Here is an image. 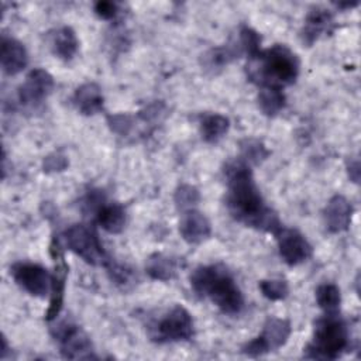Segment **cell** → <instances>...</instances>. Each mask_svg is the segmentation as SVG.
Returning <instances> with one entry per match:
<instances>
[{
  "label": "cell",
  "instance_id": "cell-31",
  "mask_svg": "<svg viewBox=\"0 0 361 361\" xmlns=\"http://www.w3.org/2000/svg\"><path fill=\"white\" fill-rule=\"evenodd\" d=\"M94 13L103 20H113L118 13V6L113 1H96L93 6Z\"/></svg>",
  "mask_w": 361,
  "mask_h": 361
},
{
  "label": "cell",
  "instance_id": "cell-30",
  "mask_svg": "<svg viewBox=\"0 0 361 361\" xmlns=\"http://www.w3.org/2000/svg\"><path fill=\"white\" fill-rule=\"evenodd\" d=\"M107 123L111 128L118 135H128L130 131L133 130L134 120L130 114L126 113H118V114H111L107 117Z\"/></svg>",
  "mask_w": 361,
  "mask_h": 361
},
{
  "label": "cell",
  "instance_id": "cell-8",
  "mask_svg": "<svg viewBox=\"0 0 361 361\" xmlns=\"http://www.w3.org/2000/svg\"><path fill=\"white\" fill-rule=\"evenodd\" d=\"M292 327L288 319L268 317L264 323L262 331L248 343H245L241 351L250 357H259L275 351L285 345L290 336Z\"/></svg>",
  "mask_w": 361,
  "mask_h": 361
},
{
  "label": "cell",
  "instance_id": "cell-34",
  "mask_svg": "<svg viewBox=\"0 0 361 361\" xmlns=\"http://www.w3.org/2000/svg\"><path fill=\"white\" fill-rule=\"evenodd\" d=\"M358 3L357 1H354V3H336V6L338 7V8H343V7H345V8H351V7H355Z\"/></svg>",
  "mask_w": 361,
  "mask_h": 361
},
{
  "label": "cell",
  "instance_id": "cell-24",
  "mask_svg": "<svg viewBox=\"0 0 361 361\" xmlns=\"http://www.w3.org/2000/svg\"><path fill=\"white\" fill-rule=\"evenodd\" d=\"M316 303L324 313H338L341 293L337 285L326 282L316 289Z\"/></svg>",
  "mask_w": 361,
  "mask_h": 361
},
{
  "label": "cell",
  "instance_id": "cell-4",
  "mask_svg": "<svg viewBox=\"0 0 361 361\" xmlns=\"http://www.w3.org/2000/svg\"><path fill=\"white\" fill-rule=\"evenodd\" d=\"M350 333L338 313H324L314 322L312 341L303 355L313 360H336L347 351Z\"/></svg>",
  "mask_w": 361,
  "mask_h": 361
},
{
  "label": "cell",
  "instance_id": "cell-23",
  "mask_svg": "<svg viewBox=\"0 0 361 361\" xmlns=\"http://www.w3.org/2000/svg\"><path fill=\"white\" fill-rule=\"evenodd\" d=\"M286 104V97L282 89L261 87L258 93V107L265 116H276Z\"/></svg>",
  "mask_w": 361,
  "mask_h": 361
},
{
  "label": "cell",
  "instance_id": "cell-18",
  "mask_svg": "<svg viewBox=\"0 0 361 361\" xmlns=\"http://www.w3.org/2000/svg\"><path fill=\"white\" fill-rule=\"evenodd\" d=\"M48 42L52 54L62 61H71L79 48L78 37L75 31L68 25L54 30L52 34H49Z\"/></svg>",
  "mask_w": 361,
  "mask_h": 361
},
{
  "label": "cell",
  "instance_id": "cell-7",
  "mask_svg": "<svg viewBox=\"0 0 361 361\" xmlns=\"http://www.w3.org/2000/svg\"><path fill=\"white\" fill-rule=\"evenodd\" d=\"M51 334L61 345V353L71 360L96 358L89 336L73 322L63 319L51 327Z\"/></svg>",
  "mask_w": 361,
  "mask_h": 361
},
{
  "label": "cell",
  "instance_id": "cell-21",
  "mask_svg": "<svg viewBox=\"0 0 361 361\" xmlns=\"http://www.w3.org/2000/svg\"><path fill=\"white\" fill-rule=\"evenodd\" d=\"M199 128L202 138L206 142L213 144L227 134L230 128V120L220 113H204L200 116Z\"/></svg>",
  "mask_w": 361,
  "mask_h": 361
},
{
  "label": "cell",
  "instance_id": "cell-3",
  "mask_svg": "<svg viewBox=\"0 0 361 361\" xmlns=\"http://www.w3.org/2000/svg\"><path fill=\"white\" fill-rule=\"evenodd\" d=\"M299 68L298 55L286 45L275 44L248 58L245 71L248 79L259 87L282 89L296 82Z\"/></svg>",
  "mask_w": 361,
  "mask_h": 361
},
{
  "label": "cell",
  "instance_id": "cell-11",
  "mask_svg": "<svg viewBox=\"0 0 361 361\" xmlns=\"http://www.w3.org/2000/svg\"><path fill=\"white\" fill-rule=\"evenodd\" d=\"M55 82L49 72L42 68L31 69L17 90L18 102L25 107L41 104L54 90Z\"/></svg>",
  "mask_w": 361,
  "mask_h": 361
},
{
  "label": "cell",
  "instance_id": "cell-14",
  "mask_svg": "<svg viewBox=\"0 0 361 361\" xmlns=\"http://www.w3.org/2000/svg\"><path fill=\"white\" fill-rule=\"evenodd\" d=\"M179 233L186 243L199 244L209 238L212 226L209 219L202 212L196 209H188L180 216Z\"/></svg>",
  "mask_w": 361,
  "mask_h": 361
},
{
  "label": "cell",
  "instance_id": "cell-27",
  "mask_svg": "<svg viewBox=\"0 0 361 361\" xmlns=\"http://www.w3.org/2000/svg\"><path fill=\"white\" fill-rule=\"evenodd\" d=\"M106 269H107V272H109L110 279H111L116 285H118L120 288H123V289L131 286V285L135 282V279H137L135 275H134V272H133V269H130L128 267H126V265H123V264H118V262H116V261H113V259L107 264Z\"/></svg>",
  "mask_w": 361,
  "mask_h": 361
},
{
  "label": "cell",
  "instance_id": "cell-16",
  "mask_svg": "<svg viewBox=\"0 0 361 361\" xmlns=\"http://www.w3.org/2000/svg\"><path fill=\"white\" fill-rule=\"evenodd\" d=\"M333 25V14L320 6L312 7L305 18V24L300 32L302 41L306 45H312L323 32H329Z\"/></svg>",
  "mask_w": 361,
  "mask_h": 361
},
{
  "label": "cell",
  "instance_id": "cell-1",
  "mask_svg": "<svg viewBox=\"0 0 361 361\" xmlns=\"http://www.w3.org/2000/svg\"><path fill=\"white\" fill-rule=\"evenodd\" d=\"M226 206L228 213L247 227L275 233L282 224L259 193L250 164L243 158L230 159L224 166Z\"/></svg>",
  "mask_w": 361,
  "mask_h": 361
},
{
  "label": "cell",
  "instance_id": "cell-29",
  "mask_svg": "<svg viewBox=\"0 0 361 361\" xmlns=\"http://www.w3.org/2000/svg\"><path fill=\"white\" fill-rule=\"evenodd\" d=\"M173 200L175 204L185 212L188 209H193V206L200 200V193L195 186L183 183L175 190Z\"/></svg>",
  "mask_w": 361,
  "mask_h": 361
},
{
  "label": "cell",
  "instance_id": "cell-28",
  "mask_svg": "<svg viewBox=\"0 0 361 361\" xmlns=\"http://www.w3.org/2000/svg\"><path fill=\"white\" fill-rule=\"evenodd\" d=\"M258 286L262 295L269 300H282L289 293L288 282L283 279H262Z\"/></svg>",
  "mask_w": 361,
  "mask_h": 361
},
{
  "label": "cell",
  "instance_id": "cell-6",
  "mask_svg": "<svg viewBox=\"0 0 361 361\" xmlns=\"http://www.w3.org/2000/svg\"><path fill=\"white\" fill-rule=\"evenodd\" d=\"M62 237L66 247L90 265L106 268L111 261L102 243L99 241L96 231L86 224L78 223L68 227Z\"/></svg>",
  "mask_w": 361,
  "mask_h": 361
},
{
  "label": "cell",
  "instance_id": "cell-22",
  "mask_svg": "<svg viewBox=\"0 0 361 361\" xmlns=\"http://www.w3.org/2000/svg\"><path fill=\"white\" fill-rule=\"evenodd\" d=\"M145 272L155 281H169L176 274V262L168 255L152 254L145 262Z\"/></svg>",
  "mask_w": 361,
  "mask_h": 361
},
{
  "label": "cell",
  "instance_id": "cell-15",
  "mask_svg": "<svg viewBox=\"0 0 361 361\" xmlns=\"http://www.w3.org/2000/svg\"><path fill=\"white\" fill-rule=\"evenodd\" d=\"M0 63L6 75L20 73L28 63V54L25 47L16 38L1 37V51H0Z\"/></svg>",
  "mask_w": 361,
  "mask_h": 361
},
{
  "label": "cell",
  "instance_id": "cell-2",
  "mask_svg": "<svg viewBox=\"0 0 361 361\" xmlns=\"http://www.w3.org/2000/svg\"><path fill=\"white\" fill-rule=\"evenodd\" d=\"M190 286L200 298H207L224 314L235 316L244 309V296L234 276L223 264L200 265L190 274Z\"/></svg>",
  "mask_w": 361,
  "mask_h": 361
},
{
  "label": "cell",
  "instance_id": "cell-32",
  "mask_svg": "<svg viewBox=\"0 0 361 361\" xmlns=\"http://www.w3.org/2000/svg\"><path fill=\"white\" fill-rule=\"evenodd\" d=\"M66 166H68V159L65 155H61L59 152H54L44 159V171L45 172L63 171Z\"/></svg>",
  "mask_w": 361,
  "mask_h": 361
},
{
  "label": "cell",
  "instance_id": "cell-5",
  "mask_svg": "<svg viewBox=\"0 0 361 361\" xmlns=\"http://www.w3.org/2000/svg\"><path fill=\"white\" fill-rule=\"evenodd\" d=\"M148 336L159 344L190 340L193 336V319L182 305H173L161 317L148 324Z\"/></svg>",
  "mask_w": 361,
  "mask_h": 361
},
{
  "label": "cell",
  "instance_id": "cell-12",
  "mask_svg": "<svg viewBox=\"0 0 361 361\" xmlns=\"http://www.w3.org/2000/svg\"><path fill=\"white\" fill-rule=\"evenodd\" d=\"M51 254L55 258V271L51 275V302L45 314L48 322L56 319V316L62 309L63 295H65V282L68 275V265L63 259V254L61 251L58 241H56V245H55V241L52 243Z\"/></svg>",
  "mask_w": 361,
  "mask_h": 361
},
{
  "label": "cell",
  "instance_id": "cell-19",
  "mask_svg": "<svg viewBox=\"0 0 361 361\" xmlns=\"http://www.w3.org/2000/svg\"><path fill=\"white\" fill-rule=\"evenodd\" d=\"M96 223L110 234H118L126 226V209L117 202H103L94 212Z\"/></svg>",
  "mask_w": 361,
  "mask_h": 361
},
{
  "label": "cell",
  "instance_id": "cell-26",
  "mask_svg": "<svg viewBox=\"0 0 361 361\" xmlns=\"http://www.w3.org/2000/svg\"><path fill=\"white\" fill-rule=\"evenodd\" d=\"M238 45L243 54H247L248 58H251L261 51V35L254 28L248 25H241L238 31Z\"/></svg>",
  "mask_w": 361,
  "mask_h": 361
},
{
  "label": "cell",
  "instance_id": "cell-9",
  "mask_svg": "<svg viewBox=\"0 0 361 361\" xmlns=\"http://www.w3.org/2000/svg\"><path fill=\"white\" fill-rule=\"evenodd\" d=\"M274 235L278 243L279 255L288 265L295 267L310 258L312 245L299 230L281 226Z\"/></svg>",
  "mask_w": 361,
  "mask_h": 361
},
{
  "label": "cell",
  "instance_id": "cell-13",
  "mask_svg": "<svg viewBox=\"0 0 361 361\" xmlns=\"http://www.w3.org/2000/svg\"><path fill=\"white\" fill-rule=\"evenodd\" d=\"M353 212L354 209L351 202L343 195H334L330 197L323 210V219L327 231L333 234L345 231L351 223Z\"/></svg>",
  "mask_w": 361,
  "mask_h": 361
},
{
  "label": "cell",
  "instance_id": "cell-10",
  "mask_svg": "<svg viewBox=\"0 0 361 361\" xmlns=\"http://www.w3.org/2000/svg\"><path fill=\"white\" fill-rule=\"evenodd\" d=\"M16 283L32 296L42 298L51 289V275L47 268L34 262H16L10 267Z\"/></svg>",
  "mask_w": 361,
  "mask_h": 361
},
{
  "label": "cell",
  "instance_id": "cell-20",
  "mask_svg": "<svg viewBox=\"0 0 361 361\" xmlns=\"http://www.w3.org/2000/svg\"><path fill=\"white\" fill-rule=\"evenodd\" d=\"M243 51L238 45V41L234 44H224L220 47L210 48L204 55H202V65L204 69L216 72L219 69H223L230 62H233L238 55H241Z\"/></svg>",
  "mask_w": 361,
  "mask_h": 361
},
{
  "label": "cell",
  "instance_id": "cell-33",
  "mask_svg": "<svg viewBox=\"0 0 361 361\" xmlns=\"http://www.w3.org/2000/svg\"><path fill=\"white\" fill-rule=\"evenodd\" d=\"M360 165H358V161H354L353 165L348 166V175L350 178L354 180V182H358V178H360Z\"/></svg>",
  "mask_w": 361,
  "mask_h": 361
},
{
  "label": "cell",
  "instance_id": "cell-25",
  "mask_svg": "<svg viewBox=\"0 0 361 361\" xmlns=\"http://www.w3.org/2000/svg\"><path fill=\"white\" fill-rule=\"evenodd\" d=\"M241 148V157L247 164H259L262 162L267 157H268V151L265 148V145L255 138H247L244 141H241L240 144Z\"/></svg>",
  "mask_w": 361,
  "mask_h": 361
},
{
  "label": "cell",
  "instance_id": "cell-17",
  "mask_svg": "<svg viewBox=\"0 0 361 361\" xmlns=\"http://www.w3.org/2000/svg\"><path fill=\"white\" fill-rule=\"evenodd\" d=\"M72 102L79 113L85 116H93L103 110L104 97L97 83L86 82L75 90Z\"/></svg>",
  "mask_w": 361,
  "mask_h": 361
}]
</instances>
